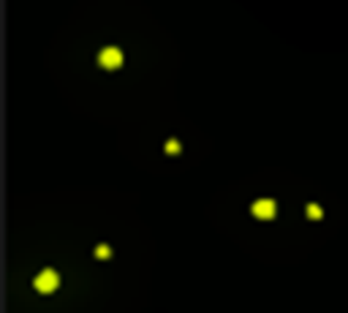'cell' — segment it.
Here are the masks:
<instances>
[{
    "instance_id": "cell-2",
    "label": "cell",
    "mask_w": 348,
    "mask_h": 313,
    "mask_svg": "<svg viewBox=\"0 0 348 313\" xmlns=\"http://www.w3.org/2000/svg\"><path fill=\"white\" fill-rule=\"evenodd\" d=\"M57 272L55 270H44V272H38V278H36V289L38 291H52V289H57Z\"/></svg>"
},
{
    "instance_id": "cell-1",
    "label": "cell",
    "mask_w": 348,
    "mask_h": 313,
    "mask_svg": "<svg viewBox=\"0 0 348 313\" xmlns=\"http://www.w3.org/2000/svg\"><path fill=\"white\" fill-rule=\"evenodd\" d=\"M98 63L106 65V68H117V65L123 63V52H120L117 46H104V49L98 52Z\"/></svg>"
},
{
    "instance_id": "cell-4",
    "label": "cell",
    "mask_w": 348,
    "mask_h": 313,
    "mask_svg": "<svg viewBox=\"0 0 348 313\" xmlns=\"http://www.w3.org/2000/svg\"><path fill=\"white\" fill-rule=\"evenodd\" d=\"M307 215H313V218H318V215H321V212H318V207H316V204H310V207H307Z\"/></svg>"
},
{
    "instance_id": "cell-3",
    "label": "cell",
    "mask_w": 348,
    "mask_h": 313,
    "mask_svg": "<svg viewBox=\"0 0 348 313\" xmlns=\"http://www.w3.org/2000/svg\"><path fill=\"white\" fill-rule=\"evenodd\" d=\"M253 215L272 218V215H275V202H272V199H258V202L253 204Z\"/></svg>"
}]
</instances>
